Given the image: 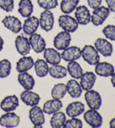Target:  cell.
Returning <instances> with one entry per match:
<instances>
[{
    "label": "cell",
    "mask_w": 115,
    "mask_h": 128,
    "mask_svg": "<svg viewBox=\"0 0 115 128\" xmlns=\"http://www.w3.org/2000/svg\"><path fill=\"white\" fill-rule=\"evenodd\" d=\"M81 56L84 61L91 66H95L100 61L98 52L94 46L86 45L81 50Z\"/></svg>",
    "instance_id": "obj_1"
},
{
    "label": "cell",
    "mask_w": 115,
    "mask_h": 128,
    "mask_svg": "<svg viewBox=\"0 0 115 128\" xmlns=\"http://www.w3.org/2000/svg\"><path fill=\"white\" fill-rule=\"evenodd\" d=\"M84 119L86 122L93 128L102 127L103 123V117L101 114L96 110H88L84 114Z\"/></svg>",
    "instance_id": "obj_2"
},
{
    "label": "cell",
    "mask_w": 115,
    "mask_h": 128,
    "mask_svg": "<svg viewBox=\"0 0 115 128\" xmlns=\"http://www.w3.org/2000/svg\"><path fill=\"white\" fill-rule=\"evenodd\" d=\"M110 10L108 7L104 6H98L94 10L91 15V22L94 26L102 25L110 14Z\"/></svg>",
    "instance_id": "obj_3"
},
{
    "label": "cell",
    "mask_w": 115,
    "mask_h": 128,
    "mask_svg": "<svg viewBox=\"0 0 115 128\" xmlns=\"http://www.w3.org/2000/svg\"><path fill=\"white\" fill-rule=\"evenodd\" d=\"M58 24L64 30L69 33L74 32L78 29V23L75 18L68 14H63L58 18Z\"/></svg>",
    "instance_id": "obj_4"
},
{
    "label": "cell",
    "mask_w": 115,
    "mask_h": 128,
    "mask_svg": "<svg viewBox=\"0 0 115 128\" xmlns=\"http://www.w3.org/2000/svg\"><path fill=\"white\" fill-rule=\"evenodd\" d=\"M84 94V98L89 109L98 110L102 104V99L100 94L95 90H88Z\"/></svg>",
    "instance_id": "obj_5"
},
{
    "label": "cell",
    "mask_w": 115,
    "mask_h": 128,
    "mask_svg": "<svg viewBox=\"0 0 115 128\" xmlns=\"http://www.w3.org/2000/svg\"><path fill=\"white\" fill-rule=\"evenodd\" d=\"M29 118L33 124L34 128H42V124L46 122L43 111L37 105L32 106V108L30 110Z\"/></svg>",
    "instance_id": "obj_6"
},
{
    "label": "cell",
    "mask_w": 115,
    "mask_h": 128,
    "mask_svg": "<svg viewBox=\"0 0 115 128\" xmlns=\"http://www.w3.org/2000/svg\"><path fill=\"white\" fill-rule=\"evenodd\" d=\"M71 41V36L66 31L58 32L53 40V46L58 50H63L70 46Z\"/></svg>",
    "instance_id": "obj_7"
},
{
    "label": "cell",
    "mask_w": 115,
    "mask_h": 128,
    "mask_svg": "<svg viewBox=\"0 0 115 128\" xmlns=\"http://www.w3.org/2000/svg\"><path fill=\"white\" fill-rule=\"evenodd\" d=\"M40 28L46 32L50 31L54 26L55 19L53 13L49 10H45L41 12L39 19Z\"/></svg>",
    "instance_id": "obj_8"
},
{
    "label": "cell",
    "mask_w": 115,
    "mask_h": 128,
    "mask_svg": "<svg viewBox=\"0 0 115 128\" xmlns=\"http://www.w3.org/2000/svg\"><path fill=\"white\" fill-rule=\"evenodd\" d=\"M20 122V117L17 114L9 112L0 116V125L6 128L17 127Z\"/></svg>",
    "instance_id": "obj_9"
},
{
    "label": "cell",
    "mask_w": 115,
    "mask_h": 128,
    "mask_svg": "<svg viewBox=\"0 0 115 128\" xmlns=\"http://www.w3.org/2000/svg\"><path fill=\"white\" fill-rule=\"evenodd\" d=\"M94 47L98 52H100L104 57H109L112 55L113 46L106 39L101 38H97L94 42Z\"/></svg>",
    "instance_id": "obj_10"
},
{
    "label": "cell",
    "mask_w": 115,
    "mask_h": 128,
    "mask_svg": "<svg viewBox=\"0 0 115 128\" xmlns=\"http://www.w3.org/2000/svg\"><path fill=\"white\" fill-rule=\"evenodd\" d=\"M75 19L78 24L86 25L91 22V13L84 5L78 6L75 10Z\"/></svg>",
    "instance_id": "obj_11"
},
{
    "label": "cell",
    "mask_w": 115,
    "mask_h": 128,
    "mask_svg": "<svg viewBox=\"0 0 115 128\" xmlns=\"http://www.w3.org/2000/svg\"><path fill=\"white\" fill-rule=\"evenodd\" d=\"M2 23L5 27L6 29L10 30L12 32L17 34L21 30H22V24L21 21L14 16H6L2 20Z\"/></svg>",
    "instance_id": "obj_12"
},
{
    "label": "cell",
    "mask_w": 115,
    "mask_h": 128,
    "mask_svg": "<svg viewBox=\"0 0 115 128\" xmlns=\"http://www.w3.org/2000/svg\"><path fill=\"white\" fill-rule=\"evenodd\" d=\"M29 42L31 48H32V50L37 53L43 52L46 48V40L40 34L34 33L30 35Z\"/></svg>",
    "instance_id": "obj_13"
},
{
    "label": "cell",
    "mask_w": 115,
    "mask_h": 128,
    "mask_svg": "<svg viewBox=\"0 0 115 128\" xmlns=\"http://www.w3.org/2000/svg\"><path fill=\"white\" fill-rule=\"evenodd\" d=\"M14 44L17 52L23 56H27L30 52L31 46L29 42V39L23 35L17 36L14 41Z\"/></svg>",
    "instance_id": "obj_14"
},
{
    "label": "cell",
    "mask_w": 115,
    "mask_h": 128,
    "mask_svg": "<svg viewBox=\"0 0 115 128\" xmlns=\"http://www.w3.org/2000/svg\"><path fill=\"white\" fill-rule=\"evenodd\" d=\"M60 56L66 62L76 60L81 56V50L80 48L77 46H68L63 50Z\"/></svg>",
    "instance_id": "obj_15"
},
{
    "label": "cell",
    "mask_w": 115,
    "mask_h": 128,
    "mask_svg": "<svg viewBox=\"0 0 115 128\" xmlns=\"http://www.w3.org/2000/svg\"><path fill=\"white\" fill-rule=\"evenodd\" d=\"M40 26L39 19L34 16H30L24 20L22 25L23 32L27 35H31L35 33Z\"/></svg>",
    "instance_id": "obj_16"
},
{
    "label": "cell",
    "mask_w": 115,
    "mask_h": 128,
    "mask_svg": "<svg viewBox=\"0 0 115 128\" xmlns=\"http://www.w3.org/2000/svg\"><path fill=\"white\" fill-rule=\"evenodd\" d=\"M20 99L27 106H34L39 104L40 96L38 94L33 92L31 90H24L20 94Z\"/></svg>",
    "instance_id": "obj_17"
},
{
    "label": "cell",
    "mask_w": 115,
    "mask_h": 128,
    "mask_svg": "<svg viewBox=\"0 0 115 128\" xmlns=\"http://www.w3.org/2000/svg\"><path fill=\"white\" fill-rule=\"evenodd\" d=\"M19 106V99L16 95L6 96L0 103V108L6 112L15 110Z\"/></svg>",
    "instance_id": "obj_18"
},
{
    "label": "cell",
    "mask_w": 115,
    "mask_h": 128,
    "mask_svg": "<svg viewBox=\"0 0 115 128\" xmlns=\"http://www.w3.org/2000/svg\"><path fill=\"white\" fill-rule=\"evenodd\" d=\"M80 79L79 84L82 89L84 91H88L92 89L96 80V75L92 71H86L85 73H83Z\"/></svg>",
    "instance_id": "obj_19"
},
{
    "label": "cell",
    "mask_w": 115,
    "mask_h": 128,
    "mask_svg": "<svg viewBox=\"0 0 115 128\" xmlns=\"http://www.w3.org/2000/svg\"><path fill=\"white\" fill-rule=\"evenodd\" d=\"M85 111V105L80 102H74L70 103L66 109V113L69 117H77Z\"/></svg>",
    "instance_id": "obj_20"
},
{
    "label": "cell",
    "mask_w": 115,
    "mask_h": 128,
    "mask_svg": "<svg viewBox=\"0 0 115 128\" xmlns=\"http://www.w3.org/2000/svg\"><path fill=\"white\" fill-rule=\"evenodd\" d=\"M114 72V67L108 62H98L95 65L96 74L102 77H109Z\"/></svg>",
    "instance_id": "obj_21"
},
{
    "label": "cell",
    "mask_w": 115,
    "mask_h": 128,
    "mask_svg": "<svg viewBox=\"0 0 115 128\" xmlns=\"http://www.w3.org/2000/svg\"><path fill=\"white\" fill-rule=\"evenodd\" d=\"M63 107V103L60 99H52L48 100L43 104L42 111L47 114H52L58 111H60Z\"/></svg>",
    "instance_id": "obj_22"
},
{
    "label": "cell",
    "mask_w": 115,
    "mask_h": 128,
    "mask_svg": "<svg viewBox=\"0 0 115 128\" xmlns=\"http://www.w3.org/2000/svg\"><path fill=\"white\" fill-rule=\"evenodd\" d=\"M43 52V57L48 64H50V65H56L60 63L61 56L60 52L57 50L49 48H46Z\"/></svg>",
    "instance_id": "obj_23"
},
{
    "label": "cell",
    "mask_w": 115,
    "mask_h": 128,
    "mask_svg": "<svg viewBox=\"0 0 115 128\" xmlns=\"http://www.w3.org/2000/svg\"><path fill=\"white\" fill-rule=\"evenodd\" d=\"M17 81L24 90H32L35 84L33 76L28 72L20 73L17 76Z\"/></svg>",
    "instance_id": "obj_24"
},
{
    "label": "cell",
    "mask_w": 115,
    "mask_h": 128,
    "mask_svg": "<svg viewBox=\"0 0 115 128\" xmlns=\"http://www.w3.org/2000/svg\"><path fill=\"white\" fill-rule=\"evenodd\" d=\"M67 92L74 99L79 98L82 94V88L76 79H70L66 84Z\"/></svg>",
    "instance_id": "obj_25"
},
{
    "label": "cell",
    "mask_w": 115,
    "mask_h": 128,
    "mask_svg": "<svg viewBox=\"0 0 115 128\" xmlns=\"http://www.w3.org/2000/svg\"><path fill=\"white\" fill-rule=\"evenodd\" d=\"M33 4L31 0H20L18 4V12L22 18H29L33 12Z\"/></svg>",
    "instance_id": "obj_26"
},
{
    "label": "cell",
    "mask_w": 115,
    "mask_h": 128,
    "mask_svg": "<svg viewBox=\"0 0 115 128\" xmlns=\"http://www.w3.org/2000/svg\"><path fill=\"white\" fill-rule=\"evenodd\" d=\"M34 60L30 56H24L22 58H20L17 62L16 69L19 73L28 72L34 66Z\"/></svg>",
    "instance_id": "obj_27"
},
{
    "label": "cell",
    "mask_w": 115,
    "mask_h": 128,
    "mask_svg": "<svg viewBox=\"0 0 115 128\" xmlns=\"http://www.w3.org/2000/svg\"><path fill=\"white\" fill-rule=\"evenodd\" d=\"M67 71L68 72L69 75L74 79H80V76L84 73L80 64H78L76 60L68 62L67 66Z\"/></svg>",
    "instance_id": "obj_28"
},
{
    "label": "cell",
    "mask_w": 115,
    "mask_h": 128,
    "mask_svg": "<svg viewBox=\"0 0 115 128\" xmlns=\"http://www.w3.org/2000/svg\"><path fill=\"white\" fill-rule=\"evenodd\" d=\"M67 68L59 64L52 65L48 70V74H50V76L57 79L65 78L67 75Z\"/></svg>",
    "instance_id": "obj_29"
},
{
    "label": "cell",
    "mask_w": 115,
    "mask_h": 128,
    "mask_svg": "<svg viewBox=\"0 0 115 128\" xmlns=\"http://www.w3.org/2000/svg\"><path fill=\"white\" fill-rule=\"evenodd\" d=\"M66 121V116L63 112L58 111L57 112L52 114V116L50 118V124L52 128H63L64 124Z\"/></svg>",
    "instance_id": "obj_30"
},
{
    "label": "cell",
    "mask_w": 115,
    "mask_h": 128,
    "mask_svg": "<svg viewBox=\"0 0 115 128\" xmlns=\"http://www.w3.org/2000/svg\"><path fill=\"white\" fill-rule=\"evenodd\" d=\"M34 67L36 75L38 77L42 78L48 74L49 66L44 59H38L34 62Z\"/></svg>",
    "instance_id": "obj_31"
},
{
    "label": "cell",
    "mask_w": 115,
    "mask_h": 128,
    "mask_svg": "<svg viewBox=\"0 0 115 128\" xmlns=\"http://www.w3.org/2000/svg\"><path fill=\"white\" fill-rule=\"evenodd\" d=\"M80 0H62L60 2V10L61 12L68 14L73 12L78 6Z\"/></svg>",
    "instance_id": "obj_32"
},
{
    "label": "cell",
    "mask_w": 115,
    "mask_h": 128,
    "mask_svg": "<svg viewBox=\"0 0 115 128\" xmlns=\"http://www.w3.org/2000/svg\"><path fill=\"white\" fill-rule=\"evenodd\" d=\"M67 93L66 85L63 83L56 84L51 90V96L52 99H61Z\"/></svg>",
    "instance_id": "obj_33"
},
{
    "label": "cell",
    "mask_w": 115,
    "mask_h": 128,
    "mask_svg": "<svg viewBox=\"0 0 115 128\" xmlns=\"http://www.w3.org/2000/svg\"><path fill=\"white\" fill-rule=\"evenodd\" d=\"M11 62L7 59H2L0 60V78H4L10 76L11 73Z\"/></svg>",
    "instance_id": "obj_34"
},
{
    "label": "cell",
    "mask_w": 115,
    "mask_h": 128,
    "mask_svg": "<svg viewBox=\"0 0 115 128\" xmlns=\"http://www.w3.org/2000/svg\"><path fill=\"white\" fill-rule=\"evenodd\" d=\"M38 5L44 10H52L56 8L58 4V0H37Z\"/></svg>",
    "instance_id": "obj_35"
},
{
    "label": "cell",
    "mask_w": 115,
    "mask_h": 128,
    "mask_svg": "<svg viewBox=\"0 0 115 128\" xmlns=\"http://www.w3.org/2000/svg\"><path fill=\"white\" fill-rule=\"evenodd\" d=\"M102 33L106 39L115 41V25L108 24L105 26L102 30Z\"/></svg>",
    "instance_id": "obj_36"
},
{
    "label": "cell",
    "mask_w": 115,
    "mask_h": 128,
    "mask_svg": "<svg viewBox=\"0 0 115 128\" xmlns=\"http://www.w3.org/2000/svg\"><path fill=\"white\" fill-rule=\"evenodd\" d=\"M64 128H82L83 123L80 119L76 117H71V119L66 120L64 124Z\"/></svg>",
    "instance_id": "obj_37"
},
{
    "label": "cell",
    "mask_w": 115,
    "mask_h": 128,
    "mask_svg": "<svg viewBox=\"0 0 115 128\" xmlns=\"http://www.w3.org/2000/svg\"><path fill=\"white\" fill-rule=\"evenodd\" d=\"M0 8L6 12H11L14 10V0H0Z\"/></svg>",
    "instance_id": "obj_38"
},
{
    "label": "cell",
    "mask_w": 115,
    "mask_h": 128,
    "mask_svg": "<svg viewBox=\"0 0 115 128\" xmlns=\"http://www.w3.org/2000/svg\"><path fill=\"white\" fill-rule=\"evenodd\" d=\"M88 4L93 10H95L101 6L102 0H87Z\"/></svg>",
    "instance_id": "obj_39"
},
{
    "label": "cell",
    "mask_w": 115,
    "mask_h": 128,
    "mask_svg": "<svg viewBox=\"0 0 115 128\" xmlns=\"http://www.w3.org/2000/svg\"><path fill=\"white\" fill-rule=\"evenodd\" d=\"M110 12H115V0H105Z\"/></svg>",
    "instance_id": "obj_40"
},
{
    "label": "cell",
    "mask_w": 115,
    "mask_h": 128,
    "mask_svg": "<svg viewBox=\"0 0 115 128\" xmlns=\"http://www.w3.org/2000/svg\"><path fill=\"white\" fill-rule=\"evenodd\" d=\"M111 83H112L113 87L115 88V72H114L111 75Z\"/></svg>",
    "instance_id": "obj_41"
},
{
    "label": "cell",
    "mask_w": 115,
    "mask_h": 128,
    "mask_svg": "<svg viewBox=\"0 0 115 128\" xmlns=\"http://www.w3.org/2000/svg\"><path fill=\"white\" fill-rule=\"evenodd\" d=\"M109 128H115V117L112 118L109 121Z\"/></svg>",
    "instance_id": "obj_42"
},
{
    "label": "cell",
    "mask_w": 115,
    "mask_h": 128,
    "mask_svg": "<svg viewBox=\"0 0 115 128\" xmlns=\"http://www.w3.org/2000/svg\"><path fill=\"white\" fill-rule=\"evenodd\" d=\"M4 40L3 38L0 36V52L3 50V48H4Z\"/></svg>",
    "instance_id": "obj_43"
}]
</instances>
